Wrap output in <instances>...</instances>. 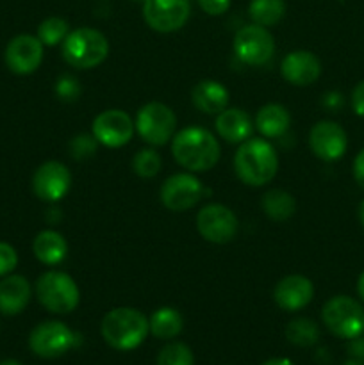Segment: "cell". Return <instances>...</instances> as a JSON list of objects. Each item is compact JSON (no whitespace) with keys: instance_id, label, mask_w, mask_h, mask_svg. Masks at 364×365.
I'll return each instance as SVG.
<instances>
[{"instance_id":"6da1fadb","label":"cell","mask_w":364,"mask_h":365,"mask_svg":"<svg viewBox=\"0 0 364 365\" xmlns=\"http://www.w3.org/2000/svg\"><path fill=\"white\" fill-rule=\"evenodd\" d=\"M171 153L178 166L191 173L213 170L221 157V146L216 135L203 127H186L175 132Z\"/></svg>"},{"instance_id":"7a4b0ae2","label":"cell","mask_w":364,"mask_h":365,"mask_svg":"<svg viewBox=\"0 0 364 365\" xmlns=\"http://www.w3.org/2000/svg\"><path fill=\"white\" fill-rule=\"evenodd\" d=\"M234 171L239 180L250 187L266 185L278 171L277 150L264 138L246 139L234 155Z\"/></svg>"},{"instance_id":"3957f363","label":"cell","mask_w":364,"mask_h":365,"mask_svg":"<svg viewBox=\"0 0 364 365\" xmlns=\"http://www.w3.org/2000/svg\"><path fill=\"white\" fill-rule=\"evenodd\" d=\"M100 331L107 346L116 351H132L150 334L148 317L132 307H118L103 316Z\"/></svg>"},{"instance_id":"277c9868","label":"cell","mask_w":364,"mask_h":365,"mask_svg":"<svg viewBox=\"0 0 364 365\" xmlns=\"http://www.w3.org/2000/svg\"><path fill=\"white\" fill-rule=\"evenodd\" d=\"M63 59L77 70H91L100 66L109 56V41L100 31L81 27L68 32L61 43Z\"/></svg>"},{"instance_id":"5b68a950","label":"cell","mask_w":364,"mask_h":365,"mask_svg":"<svg viewBox=\"0 0 364 365\" xmlns=\"http://www.w3.org/2000/svg\"><path fill=\"white\" fill-rule=\"evenodd\" d=\"M36 298L50 314H70L81 303V291L74 278L63 271H46L36 280Z\"/></svg>"},{"instance_id":"8992f818","label":"cell","mask_w":364,"mask_h":365,"mask_svg":"<svg viewBox=\"0 0 364 365\" xmlns=\"http://www.w3.org/2000/svg\"><path fill=\"white\" fill-rule=\"evenodd\" d=\"M321 319L332 335L339 339L359 337L364 334V307L350 296H334L321 309Z\"/></svg>"},{"instance_id":"52a82bcc","label":"cell","mask_w":364,"mask_h":365,"mask_svg":"<svg viewBox=\"0 0 364 365\" xmlns=\"http://www.w3.org/2000/svg\"><path fill=\"white\" fill-rule=\"evenodd\" d=\"M136 132L150 146H164L173 139L177 116L163 102H148L138 110L134 120Z\"/></svg>"},{"instance_id":"ba28073f","label":"cell","mask_w":364,"mask_h":365,"mask_svg":"<svg viewBox=\"0 0 364 365\" xmlns=\"http://www.w3.org/2000/svg\"><path fill=\"white\" fill-rule=\"evenodd\" d=\"M77 334L61 321H45L32 328L29 348L39 359H57L77 344Z\"/></svg>"},{"instance_id":"9c48e42d","label":"cell","mask_w":364,"mask_h":365,"mask_svg":"<svg viewBox=\"0 0 364 365\" xmlns=\"http://www.w3.org/2000/svg\"><path fill=\"white\" fill-rule=\"evenodd\" d=\"M232 48L243 64L264 66L275 53V39L268 27L250 24L236 32Z\"/></svg>"},{"instance_id":"30bf717a","label":"cell","mask_w":364,"mask_h":365,"mask_svg":"<svg viewBox=\"0 0 364 365\" xmlns=\"http://www.w3.org/2000/svg\"><path fill=\"white\" fill-rule=\"evenodd\" d=\"M206 195V187L195 173H175L163 182L159 191L161 203L171 212H186L196 207Z\"/></svg>"},{"instance_id":"8fae6325","label":"cell","mask_w":364,"mask_h":365,"mask_svg":"<svg viewBox=\"0 0 364 365\" xmlns=\"http://www.w3.org/2000/svg\"><path fill=\"white\" fill-rule=\"evenodd\" d=\"M196 230L213 245H227L239 232L238 216L221 203H209L196 214Z\"/></svg>"},{"instance_id":"7c38bea8","label":"cell","mask_w":364,"mask_h":365,"mask_svg":"<svg viewBox=\"0 0 364 365\" xmlns=\"http://www.w3.org/2000/svg\"><path fill=\"white\" fill-rule=\"evenodd\" d=\"M189 14V0H143V18L146 25L161 34H170L184 27Z\"/></svg>"},{"instance_id":"4fadbf2b","label":"cell","mask_w":364,"mask_h":365,"mask_svg":"<svg viewBox=\"0 0 364 365\" xmlns=\"http://www.w3.org/2000/svg\"><path fill=\"white\" fill-rule=\"evenodd\" d=\"M136 127L132 118L121 109H106L96 114L91 123V134L98 145L107 148H121L128 145Z\"/></svg>"},{"instance_id":"5bb4252c","label":"cell","mask_w":364,"mask_h":365,"mask_svg":"<svg viewBox=\"0 0 364 365\" xmlns=\"http://www.w3.org/2000/svg\"><path fill=\"white\" fill-rule=\"evenodd\" d=\"M71 173L59 160H46L32 175V191L39 200L56 203L68 195Z\"/></svg>"},{"instance_id":"9a60e30c","label":"cell","mask_w":364,"mask_h":365,"mask_svg":"<svg viewBox=\"0 0 364 365\" xmlns=\"http://www.w3.org/2000/svg\"><path fill=\"white\" fill-rule=\"evenodd\" d=\"M309 146L318 159L334 163L345 155L348 148V135L345 128L330 120H321L310 128Z\"/></svg>"},{"instance_id":"2e32d148","label":"cell","mask_w":364,"mask_h":365,"mask_svg":"<svg viewBox=\"0 0 364 365\" xmlns=\"http://www.w3.org/2000/svg\"><path fill=\"white\" fill-rule=\"evenodd\" d=\"M43 43L38 36L18 34L7 43L4 59L6 66L16 75H31L43 63Z\"/></svg>"},{"instance_id":"e0dca14e","label":"cell","mask_w":364,"mask_h":365,"mask_svg":"<svg viewBox=\"0 0 364 365\" xmlns=\"http://www.w3.org/2000/svg\"><path fill=\"white\" fill-rule=\"evenodd\" d=\"M314 298V285L303 274H288L275 285L273 299L278 309L285 312H298L305 309Z\"/></svg>"},{"instance_id":"ac0fdd59","label":"cell","mask_w":364,"mask_h":365,"mask_svg":"<svg viewBox=\"0 0 364 365\" xmlns=\"http://www.w3.org/2000/svg\"><path fill=\"white\" fill-rule=\"evenodd\" d=\"M280 75L291 86L305 88L320 78L321 63L309 50H293L282 59Z\"/></svg>"},{"instance_id":"d6986e66","label":"cell","mask_w":364,"mask_h":365,"mask_svg":"<svg viewBox=\"0 0 364 365\" xmlns=\"http://www.w3.org/2000/svg\"><path fill=\"white\" fill-rule=\"evenodd\" d=\"M218 135L225 139L232 145H241L246 139L252 138L253 134V121L250 114L243 109H236V107H227L216 114V121H214Z\"/></svg>"},{"instance_id":"ffe728a7","label":"cell","mask_w":364,"mask_h":365,"mask_svg":"<svg viewBox=\"0 0 364 365\" xmlns=\"http://www.w3.org/2000/svg\"><path fill=\"white\" fill-rule=\"evenodd\" d=\"M32 296L29 280L21 274H7L0 280V314L18 316L24 312Z\"/></svg>"},{"instance_id":"44dd1931","label":"cell","mask_w":364,"mask_h":365,"mask_svg":"<svg viewBox=\"0 0 364 365\" xmlns=\"http://www.w3.org/2000/svg\"><path fill=\"white\" fill-rule=\"evenodd\" d=\"M191 102L203 114H220L228 107V89L221 82L206 78L193 86Z\"/></svg>"},{"instance_id":"7402d4cb","label":"cell","mask_w":364,"mask_h":365,"mask_svg":"<svg viewBox=\"0 0 364 365\" xmlns=\"http://www.w3.org/2000/svg\"><path fill=\"white\" fill-rule=\"evenodd\" d=\"M253 125L263 138L277 139L282 138L291 127V114L280 103H266L257 110Z\"/></svg>"},{"instance_id":"603a6c76","label":"cell","mask_w":364,"mask_h":365,"mask_svg":"<svg viewBox=\"0 0 364 365\" xmlns=\"http://www.w3.org/2000/svg\"><path fill=\"white\" fill-rule=\"evenodd\" d=\"M32 252H34L36 259L45 266H57L66 259L68 242L59 232L43 230L34 237Z\"/></svg>"},{"instance_id":"cb8c5ba5","label":"cell","mask_w":364,"mask_h":365,"mask_svg":"<svg viewBox=\"0 0 364 365\" xmlns=\"http://www.w3.org/2000/svg\"><path fill=\"white\" fill-rule=\"evenodd\" d=\"M150 334L161 341H171L178 337L184 328V317L173 307H161L148 317Z\"/></svg>"},{"instance_id":"d4e9b609","label":"cell","mask_w":364,"mask_h":365,"mask_svg":"<svg viewBox=\"0 0 364 365\" xmlns=\"http://www.w3.org/2000/svg\"><path fill=\"white\" fill-rule=\"evenodd\" d=\"M264 214L273 221H288L296 212V200L284 189H271L261 200Z\"/></svg>"},{"instance_id":"484cf974","label":"cell","mask_w":364,"mask_h":365,"mask_svg":"<svg viewBox=\"0 0 364 365\" xmlns=\"http://www.w3.org/2000/svg\"><path fill=\"white\" fill-rule=\"evenodd\" d=\"M248 14L253 24L273 27L284 18L285 0H250Z\"/></svg>"},{"instance_id":"4316f807","label":"cell","mask_w":364,"mask_h":365,"mask_svg":"<svg viewBox=\"0 0 364 365\" xmlns=\"http://www.w3.org/2000/svg\"><path fill=\"white\" fill-rule=\"evenodd\" d=\"M285 339L298 348H310L320 341V327L309 317H296L285 327Z\"/></svg>"},{"instance_id":"83f0119b","label":"cell","mask_w":364,"mask_h":365,"mask_svg":"<svg viewBox=\"0 0 364 365\" xmlns=\"http://www.w3.org/2000/svg\"><path fill=\"white\" fill-rule=\"evenodd\" d=\"M68 32H70V24L61 16H49L38 25V38L45 46L61 45Z\"/></svg>"},{"instance_id":"f1b7e54d","label":"cell","mask_w":364,"mask_h":365,"mask_svg":"<svg viewBox=\"0 0 364 365\" xmlns=\"http://www.w3.org/2000/svg\"><path fill=\"white\" fill-rule=\"evenodd\" d=\"M163 168V159H161L159 153L153 150V146L150 148H143L132 157V171L138 175L139 178H153Z\"/></svg>"},{"instance_id":"f546056e","label":"cell","mask_w":364,"mask_h":365,"mask_svg":"<svg viewBox=\"0 0 364 365\" xmlns=\"http://www.w3.org/2000/svg\"><path fill=\"white\" fill-rule=\"evenodd\" d=\"M157 365H195V355L184 342H171L159 351Z\"/></svg>"},{"instance_id":"4dcf8cb0","label":"cell","mask_w":364,"mask_h":365,"mask_svg":"<svg viewBox=\"0 0 364 365\" xmlns=\"http://www.w3.org/2000/svg\"><path fill=\"white\" fill-rule=\"evenodd\" d=\"M98 141L93 134H79L70 141V153L75 160H86L96 153Z\"/></svg>"},{"instance_id":"1f68e13d","label":"cell","mask_w":364,"mask_h":365,"mask_svg":"<svg viewBox=\"0 0 364 365\" xmlns=\"http://www.w3.org/2000/svg\"><path fill=\"white\" fill-rule=\"evenodd\" d=\"M82 88L74 75H61L56 82V95L63 102H75L81 96Z\"/></svg>"},{"instance_id":"d6a6232c","label":"cell","mask_w":364,"mask_h":365,"mask_svg":"<svg viewBox=\"0 0 364 365\" xmlns=\"http://www.w3.org/2000/svg\"><path fill=\"white\" fill-rule=\"evenodd\" d=\"M18 266V253L9 242L0 241V278L13 273Z\"/></svg>"},{"instance_id":"836d02e7","label":"cell","mask_w":364,"mask_h":365,"mask_svg":"<svg viewBox=\"0 0 364 365\" xmlns=\"http://www.w3.org/2000/svg\"><path fill=\"white\" fill-rule=\"evenodd\" d=\"M198 6L209 16H221L231 7V0H198Z\"/></svg>"},{"instance_id":"e575fe53","label":"cell","mask_w":364,"mask_h":365,"mask_svg":"<svg viewBox=\"0 0 364 365\" xmlns=\"http://www.w3.org/2000/svg\"><path fill=\"white\" fill-rule=\"evenodd\" d=\"M352 109L357 116L364 118V81L353 88L352 91Z\"/></svg>"},{"instance_id":"d590c367","label":"cell","mask_w":364,"mask_h":365,"mask_svg":"<svg viewBox=\"0 0 364 365\" xmlns=\"http://www.w3.org/2000/svg\"><path fill=\"white\" fill-rule=\"evenodd\" d=\"M353 178L359 184V187L364 189V148L353 159Z\"/></svg>"},{"instance_id":"8d00e7d4","label":"cell","mask_w":364,"mask_h":365,"mask_svg":"<svg viewBox=\"0 0 364 365\" xmlns=\"http://www.w3.org/2000/svg\"><path fill=\"white\" fill-rule=\"evenodd\" d=\"M348 353L352 359H357L360 360V362H364V334L359 335V337L352 339V342H350L348 346Z\"/></svg>"},{"instance_id":"74e56055","label":"cell","mask_w":364,"mask_h":365,"mask_svg":"<svg viewBox=\"0 0 364 365\" xmlns=\"http://www.w3.org/2000/svg\"><path fill=\"white\" fill-rule=\"evenodd\" d=\"M323 106L327 107V109H330L332 113H335V110L341 109L343 107V95L341 93H335V91L327 93L323 98Z\"/></svg>"},{"instance_id":"f35d334b","label":"cell","mask_w":364,"mask_h":365,"mask_svg":"<svg viewBox=\"0 0 364 365\" xmlns=\"http://www.w3.org/2000/svg\"><path fill=\"white\" fill-rule=\"evenodd\" d=\"M261 365H295L289 359H270Z\"/></svg>"},{"instance_id":"ab89813d","label":"cell","mask_w":364,"mask_h":365,"mask_svg":"<svg viewBox=\"0 0 364 365\" xmlns=\"http://www.w3.org/2000/svg\"><path fill=\"white\" fill-rule=\"evenodd\" d=\"M357 294H359L360 299L364 302V271L360 273L359 280H357Z\"/></svg>"},{"instance_id":"60d3db41","label":"cell","mask_w":364,"mask_h":365,"mask_svg":"<svg viewBox=\"0 0 364 365\" xmlns=\"http://www.w3.org/2000/svg\"><path fill=\"white\" fill-rule=\"evenodd\" d=\"M359 221H360V225L364 227V200L360 202V205H359Z\"/></svg>"},{"instance_id":"b9f144b4","label":"cell","mask_w":364,"mask_h":365,"mask_svg":"<svg viewBox=\"0 0 364 365\" xmlns=\"http://www.w3.org/2000/svg\"><path fill=\"white\" fill-rule=\"evenodd\" d=\"M343 365H364V362H360V360L352 359V356H350V360H346V362Z\"/></svg>"},{"instance_id":"7bdbcfd3","label":"cell","mask_w":364,"mask_h":365,"mask_svg":"<svg viewBox=\"0 0 364 365\" xmlns=\"http://www.w3.org/2000/svg\"><path fill=\"white\" fill-rule=\"evenodd\" d=\"M0 365H21L18 360H4V362H0Z\"/></svg>"}]
</instances>
